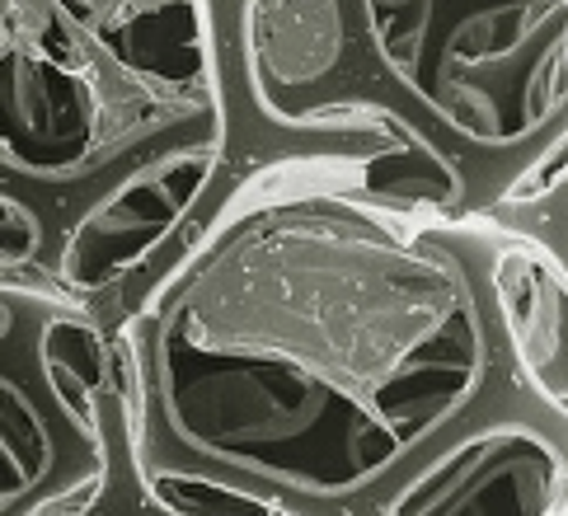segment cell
<instances>
[{"mask_svg": "<svg viewBox=\"0 0 568 516\" xmlns=\"http://www.w3.org/2000/svg\"><path fill=\"white\" fill-rule=\"evenodd\" d=\"M494 231L385 202L343 160L235 164L109 324L141 488L179 516H372L442 437L536 399Z\"/></svg>", "mask_w": 568, "mask_h": 516, "instance_id": "1", "label": "cell"}, {"mask_svg": "<svg viewBox=\"0 0 568 516\" xmlns=\"http://www.w3.org/2000/svg\"><path fill=\"white\" fill-rule=\"evenodd\" d=\"M212 19L231 170L343 160L385 202L564 244L568 0H212Z\"/></svg>", "mask_w": 568, "mask_h": 516, "instance_id": "2", "label": "cell"}, {"mask_svg": "<svg viewBox=\"0 0 568 516\" xmlns=\"http://www.w3.org/2000/svg\"><path fill=\"white\" fill-rule=\"evenodd\" d=\"M231 170L212 0H0V277L109 324Z\"/></svg>", "mask_w": 568, "mask_h": 516, "instance_id": "3", "label": "cell"}, {"mask_svg": "<svg viewBox=\"0 0 568 516\" xmlns=\"http://www.w3.org/2000/svg\"><path fill=\"white\" fill-rule=\"evenodd\" d=\"M113 427L109 320L0 277V516H67L104 479Z\"/></svg>", "mask_w": 568, "mask_h": 516, "instance_id": "4", "label": "cell"}, {"mask_svg": "<svg viewBox=\"0 0 568 516\" xmlns=\"http://www.w3.org/2000/svg\"><path fill=\"white\" fill-rule=\"evenodd\" d=\"M372 516H568V418L517 399L418 456Z\"/></svg>", "mask_w": 568, "mask_h": 516, "instance_id": "5", "label": "cell"}, {"mask_svg": "<svg viewBox=\"0 0 568 516\" xmlns=\"http://www.w3.org/2000/svg\"><path fill=\"white\" fill-rule=\"evenodd\" d=\"M489 286L503 343L521 385L568 418V277L564 244L536 231L498 225L489 254Z\"/></svg>", "mask_w": 568, "mask_h": 516, "instance_id": "6", "label": "cell"}, {"mask_svg": "<svg viewBox=\"0 0 568 516\" xmlns=\"http://www.w3.org/2000/svg\"><path fill=\"white\" fill-rule=\"evenodd\" d=\"M67 516H179L170 507H160L146 488H141L136 469L128 461V442H123V408H118V427H113V456L109 469L85 498H80Z\"/></svg>", "mask_w": 568, "mask_h": 516, "instance_id": "7", "label": "cell"}]
</instances>
